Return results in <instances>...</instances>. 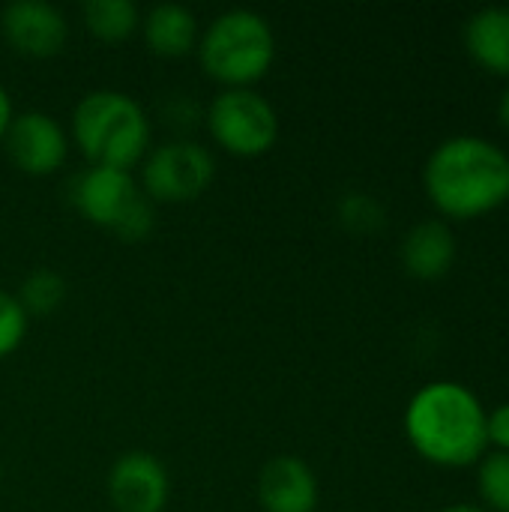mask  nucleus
I'll list each match as a JSON object with an SVG mask.
<instances>
[{"label": "nucleus", "instance_id": "f257e3e1", "mask_svg": "<svg viewBox=\"0 0 509 512\" xmlns=\"http://www.w3.org/2000/svg\"><path fill=\"white\" fill-rule=\"evenodd\" d=\"M423 186L450 219L486 216L509 201V153L480 135H453L429 153Z\"/></svg>", "mask_w": 509, "mask_h": 512}, {"label": "nucleus", "instance_id": "f03ea898", "mask_svg": "<svg viewBox=\"0 0 509 512\" xmlns=\"http://www.w3.org/2000/svg\"><path fill=\"white\" fill-rule=\"evenodd\" d=\"M405 435L432 465L468 468L486 456V408L456 381L420 387L405 408Z\"/></svg>", "mask_w": 509, "mask_h": 512}, {"label": "nucleus", "instance_id": "7ed1b4c3", "mask_svg": "<svg viewBox=\"0 0 509 512\" xmlns=\"http://www.w3.org/2000/svg\"><path fill=\"white\" fill-rule=\"evenodd\" d=\"M150 120L144 105L114 87L84 93L69 117L72 147L87 165L132 171L150 150Z\"/></svg>", "mask_w": 509, "mask_h": 512}, {"label": "nucleus", "instance_id": "20e7f679", "mask_svg": "<svg viewBox=\"0 0 509 512\" xmlns=\"http://www.w3.org/2000/svg\"><path fill=\"white\" fill-rule=\"evenodd\" d=\"M198 63L216 84L255 87L276 63V33L255 9H225L198 36Z\"/></svg>", "mask_w": 509, "mask_h": 512}, {"label": "nucleus", "instance_id": "39448f33", "mask_svg": "<svg viewBox=\"0 0 509 512\" xmlns=\"http://www.w3.org/2000/svg\"><path fill=\"white\" fill-rule=\"evenodd\" d=\"M69 201L90 225L105 228L126 243L144 240L156 225L153 201L144 195L135 171L87 165L75 174Z\"/></svg>", "mask_w": 509, "mask_h": 512}, {"label": "nucleus", "instance_id": "423d86ee", "mask_svg": "<svg viewBox=\"0 0 509 512\" xmlns=\"http://www.w3.org/2000/svg\"><path fill=\"white\" fill-rule=\"evenodd\" d=\"M210 141L240 159H255L273 150L279 138V114L255 87H225L204 108Z\"/></svg>", "mask_w": 509, "mask_h": 512}, {"label": "nucleus", "instance_id": "0eeeda50", "mask_svg": "<svg viewBox=\"0 0 509 512\" xmlns=\"http://www.w3.org/2000/svg\"><path fill=\"white\" fill-rule=\"evenodd\" d=\"M135 177L153 204H186L201 198L213 186L216 156L207 144L180 135L150 147Z\"/></svg>", "mask_w": 509, "mask_h": 512}, {"label": "nucleus", "instance_id": "6e6552de", "mask_svg": "<svg viewBox=\"0 0 509 512\" xmlns=\"http://www.w3.org/2000/svg\"><path fill=\"white\" fill-rule=\"evenodd\" d=\"M3 150L21 174L48 177L66 165L72 138L69 129L48 111H15L3 138Z\"/></svg>", "mask_w": 509, "mask_h": 512}, {"label": "nucleus", "instance_id": "1a4fd4ad", "mask_svg": "<svg viewBox=\"0 0 509 512\" xmlns=\"http://www.w3.org/2000/svg\"><path fill=\"white\" fill-rule=\"evenodd\" d=\"M0 33L15 54L45 60L63 51L69 39V21L60 6L48 0H12L0 12Z\"/></svg>", "mask_w": 509, "mask_h": 512}, {"label": "nucleus", "instance_id": "9d476101", "mask_svg": "<svg viewBox=\"0 0 509 512\" xmlns=\"http://www.w3.org/2000/svg\"><path fill=\"white\" fill-rule=\"evenodd\" d=\"M105 486L114 512H162L171 498L168 468L147 450L117 456Z\"/></svg>", "mask_w": 509, "mask_h": 512}, {"label": "nucleus", "instance_id": "9b49d317", "mask_svg": "<svg viewBox=\"0 0 509 512\" xmlns=\"http://www.w3.org/2000/svg\"><path fill=\"white\" fill-rule=\"evenodd\" d=\"M258 507L264 512H315L318 510V477L300 456H273L255 483Z\"/></svg>", "mask_w": 509, "mask_h": 512}, {"label": "nucleus", "instance_id": "f8f14e48", "mask_svg": "<svg viewBox=\"0 0 509 512\" xmlns=\"http://www.w3.org/2000/svg\"><path fill=\"white\" fill-rule=\"evenodd\" d=\"M138 30L144 33L147 48L156 57H168V60L192 54L198 48V36H201L198 15L189 6L171 3V0L150 6L147 15H141Z\"/></svg>", "mask_w": 509, "mask_h": 512}, {"label": "nucleus", "instance_id": "ddd939ff", "mask_svg": "<svg viewBox=\"0 0 509 512\" xmlns=\"http://www.w3.org/2000/svg\"><path fill=\"white\" fill-rule=\"evenodd\" d=\"M402 264L417 279H441L456 261V237L447 222L429 219L414 225L402 240Z\"/></svg>", "mask_w": 509, "mask_h": 512}, {"label": "nucleus", "instance_id": "4468645a", "mask_svg": "<svg viewBox=\"0 0 509 512\" xmlns=\"http://www.w3.org/2000/svg\"><path fill=\"white\" fill-rule=\"evenodd\" d=\"M465 48L489 72L509 78V6H486L465 21Z\"/></svg>", "mask_w": 509, "mask_h": 512}, {"label": "nucleus", "instance_id": "2eb2a0df", "mask_svg": "<svg viewBox=\"0 0 509 512\" xmlns=\"http://www.w3.org/2000/svg\"><path fill=\"white\" fill-rule=\"evenodd\" d=\"M81 18L102 42H123L141 27V9L132 0H87Z\"/></svg>", "mask_w": 509, "mask_h": 512}, {"label": "nucleus", "instance_id": "dca6fc26", "mask_svg": "<svg viewBox=\"0 0 509 512\" xmlns=\"http://www.w3.org/2000/svg\"><path fill=\"white\" fill-rule=\"evenodd\" d=\"M15 297H18L21 309L27 312V318H45V315H54L63 306L66 282L54 270H33V273H27L21 279Z\"/></svg>", "mask_w": 509, "mask_h": 512}, {"label": "nucleus", "instance_id": "f3484780", "mask_svg": "<svg viewBox=\"0 0 509 512\" xmlns=\"http://www.w3.org/2000/svg\"><path fill=\"white\" fill-rule=\"evenodd\" d=\"M477 489L486 512H509V453L492 450L480 459Z\"/></svg>", "mask_w": 509, "mask_h": 512}, {"label": "nucleus", "instance_id": "a211bd4d", "mask_svg": "<svg viewBox=\"0 0 509 512\" xmlns=\"http://www.w3.org/2000/svg\"><path fill=\"white\" fill-rule=\"evenodd\" d=\"M339 222L348 231L369 234V231H378L384 225V207L366 192H348L339 201Z\"/></svg>", "mask_w": 509, "mask_h": 512}, {"label": "nucleus", "instance_id": "6ab92c4d", "mask_svg": "<svg viewBox=\"0 0 509 512\" xmlns=\"http://www.w3.org/2000/svg\"><path fill=\"white\" fill-rule=\"evenodd\" d=\"M27 327L30 318L21 309L18 297L0 288V360L12 357L21 348V342L27 339Z\"/></svg>", "mask_w": 509, "mask_h": 512}, {"label": "nucleus", "instance_id": "aec40b11", "mask_svg": "<svg viewBox=\"0 0 509 512\" xmlns=\"http://www.w3.org/2000/svg\"><path fill=\"white\" fill-rule=\"evenodd\" d=\"M486 438L495 450L509 453V402L498 405L495 411H486Z\"/></svg>", "mask_w": 509, "mask_h": 512}, {"label": "nucleus", "instance_id": "412c9836", "mask_svg": "<svg viewBox=\"0 0 509 512\" xmlns=\"http://www.w3.org/2000/svg\"><path fill=\"white\" fill-rule=\"evenodd\" d=\"M12 117H15L12 96H9V90L0 84V144H3V138H6V132H9V123H12Z\"/></svg>", "mask_w": 509, "mask_h": 512}, {"label": "nucleus", "instance_id": "4be33fe9", "mask_svg": "<svg viewBox=\"0 0 509 512\" xmlns=\"http://www.w3.org/2000/svg\"><path fill=\"white\" fill-rule=\"evenodd\" d=\"M498 120H501V126L509 129V87L501 93V102H498Z\"/></svg>", "mask_w": 509, "mask_h": 512}, {"label": "nucleus", "instance_id": "5701e85b", "mask_svg": "<svg viewBox=\"0 0 509 512\" xmlns=\"http://www.w3.org/2000/svg\"><path fill=\"white\" fill-rule=\"evenodd\" d=\"M441 512H486L483 507H474V504H453V507H447V510Z\"/></svg>", "mask_w": 509, "mask_h": 512}]
</instances>
